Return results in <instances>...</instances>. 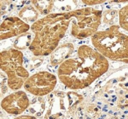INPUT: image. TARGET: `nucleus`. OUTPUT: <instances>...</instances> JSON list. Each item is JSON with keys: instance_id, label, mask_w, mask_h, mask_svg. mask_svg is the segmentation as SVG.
Segmentation results:
<instances>
[{"instance_id": "f257e3e1", "label": "nucleus", "mask_w": 128, "mask_h": 119, "mask_svg": "<svg viewBox=\"0 0 128 119\" xmlns=\"http://www.w3.org/2000/svg\"><path fill=\"white\" fill-rule=\"evenodd\" d=\"M108 68V59L98 50L81 45L74 57L60 64L58 78L70 89H83L104 75Z\"/></svg>"}, {"instance_id": "f03ea898", "label": "nucleus", "mask_w": 128, "mask_h": 119, "mask_svg": "<svg viewBox=\"0 0 128 119\" xmlns=\"http://www.w3.org/2000/svg\"><path fill=\"white\" fill-rule=\"evenodd\" d=\"M71 18L68 12L50 13L36 20L31 26L34 37L31 42L30 50L34 56H48L58 46L67 30Z\"/></svg>"}, {"instance_id": "7ed1b4c3", "label": "nucleus", "mask_w": 128, "mask_h": 119, "mask_svg": "<svg viewBox=\"0 0 128 119\" xmlns=\"http://www.w3.org/2000/svg\"><path fill=\"white\" fill-rule=\"evenodd\" d=\"M94 47L106 59L128 63V36L113 25L105 31H98L92 37Z\"/></svg>"}, {"instance_id": "20e7f679", "label": "nucleus", "mask_w": 128, "mask_h": 119, "mask_svg": "<svg viewBox=\"0 0 128 119\" xmlns=\"http://www.w3.org/2000/svg\"><path fill=\"white\" fill-rule=\"evenodd\" d=\"M24 56L18 49H8L1 52V70L8 76V85L12 90L20 89L30 78L29 72L23 65Z\"/></svg>"}, {"instance_id": "39448f33", "label": "nucleus", "mask_w": 128, "mask_h": 119, "mask_svg": "<svg viewBox=\"0 0 128 119\" xmlns=\"http://www.w3.org/2000/svg\"><path fill=\"white\" fill-rule=\"evenodd\" d=\"M71 18V34L78 39L92 37L101 23L102 11L93 7H84L68 12Z\"/></svg>"}, {"instance_id": "423d86ee", "label": "nucleus", "mask_w": 128, "mask_h": 119, "mask_svg": "<svg viewBox=\"0 0 128 119\" xmlns=\"http://www.w3.org/2000/svg\"><path fill=\"white\" fill-rule=\"evenodd\" d=\"M56 77L48 72H39L30 77L24 87L29 93L34 96H45L54 89L56 85Z\"/></svg>"}, {"instance_id": "0eeeda50", "label": "nucleus", "mask_w": 128, "mask_h": 119, "mask_svg": "<svg viewBox=\"0 0 128 119\" xmlns=\"http://www.w3.org/2000/svg\"><path fill=\"white\" fill-rule=\"evenodd\" d=\"M2 108L11 115H20L29 108L30 99L23 91H18L4 97L2 101Z\"/></svg>"}, {"instance_id": "6e6552de", "label": "nucleus", "mask_w": 128, "mask_h": 119, "mask_svg": "<svg viewBox=\"0 0 128 119\" xmlns=\"http://www.w3.org/2000/svg\"><path fill=\"white\" fill-rule=\"evenodd\" d=\"M30 26L18 17H9L2 22L0 28L1 40L17 37L26 33Z\"/></svg>"}, {"instance_id": "1a4fd4ad", "label": "nucleus", "mask_w": 128, "mask_h": 119, "mask_svg": "<svg viewBox=\"0 0 128 119\" xmlns=\"http://www.w3.org/2000/svg\"><path fill=\"white\" fill-rule=\"evenodd\" d=\"M72 50V49L70 48H65V47H62L58 50H55L53 56H51V58H55L56 56H58V58L56 59L55 60H54V61H52L51 64L53 65H56L58 64H60V63L62 64L64 61V59L68 56V54L70 53Z\"/></svg>"}, {"instance_id": "9d476101", "label": "nucleus", "mask_w": 128, "mask_h": 119, "mask_svg": "<svg viewBox=\"0 0 128 119\" xmlns=\"http://www.w3.org/2000/svg\"><path fill=\"white\" fill-rule=\"evenodd\" d=\"M32 2L36 9L39 10L40 13H42V15H48V13L50 11L54 4L53 1H33Z\"/></svg>"}, {"instance_id": "9b49d317", "label": "nucleus", "mask_w": 128, "mask_h": 119, "mask_svg": "<svg viewBox=\"0 0 128 119\" xmlns=\"http://www.w3.org/2000/svg\"><path fill=\"white\" fill-rule=\"evenodd\" d=\"M38 14L35 12L34 7H25L19 12V16L22 19L26 20H35L38 18Z\"/></svg>"}, {"instance_id": "f8f14e48", "label": "nucleus", "mask_w": 128, "mask_h": 119, "mask_svg": "<svg viewBox=\"0 0 128 119\" xmlns=\"http://www.w3.org/2000/svg\"><path fill=\"white\" fill-rule=\"evenodd\" d=\"M118 20L120 26L128 31V4L119 10Z\"/></svg>"}, {"instance_id": "ddd939ff", "label": "nucleus", "mask_w": 128, "mask_h": 119, "mask_svg": "<svg viewBox=\"0 0 128 119\" xmlns=\"http://www.w3.org/2000/svg\"><path fill=\"white\" fill-rule=\"evenodd\" d=\"M84 3L89 4V5H92V4H100L102 2H105V1H83Z\"/></svg>"}, {"instance_id": "4468645a", "label": "nucleus", "mask_w": 128, "mask_h": 119, "mask_svg": "<svg viewBox=\"0 0 128 119\" xmlns=\"http://www.w3.org/2000/svg\"><path fill=\"white\" fill-rule=\"evenodd\" d=\"M14 119H37L35 117L32 116H20Z\"/></svg>"}]
</instances>
